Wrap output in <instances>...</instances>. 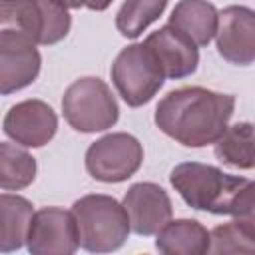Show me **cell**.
Masks as SVG:
<instances>
[{"label":"cell","mask_w":255,"mask_h":255,"mask_svg":"<svg viewBox=\"0 0 255 255\" xmlns=\"http://www.w3.org/2000/svg\"><path fill=\"white\" fill-rule=\"evenodd\" d=\"M235 98L199 86L171 90L155 108L157 128L185 147H203L227 128Z\"/></svg>","instance_id":"obj_1"},{"label":"cell","mask_w":255,"mask_h":255,"mask_svg":"<svg viewBox=\"0 0 255 255\" xmlns=\"http://www.w3.org/2000/svg\"><path fill=\"white\" fill-rule=\"evenodd\" d=\"M169 181L193 209L235 217L253 215L255 185L251 179L223 173L213 165L187 161L173 167Z\"/></svg>","instance_id":"obj_2"},{"label":"cell","mask_w":255,"mask_h":255,"mask_svg":"<svg viewBox=\"0 0 255 255\" xmlns=\"http://www.w3.org/2000/svg\"><path fill=\"white\" fill-rule=\"evenodd\" d=\"M68 8L56 0H0V36L56 44L70 32Z\"/></svg>","instance_id":"obj_3"},{"label":"cell","mask_w":255,"mask_h":255,"mask_svg":"<svg viewBox=\"0 0 255 255\" xmlns=\"http://www.w3.org/2000/svg\"><path fill=\"white\" fill-rule=\"evenodd\" d=\"M80 245L92 253L114 251L124 245L129 233V219L122 203L110 195H84L72 205Z\"/></svg>","instance_id":"obj_4"},{"label":"cell","mask_w":255,"mask_h":255,"mask_svg":"<svg viewBox=\"0 0 255 255\" xmlns=\"http://www.w3.org/2000/svg\"><path fill=\"white\" fill-rule=\"evenodd\" d=\"M62 112L74 129L94 133L112 128L118 122L120 110L108 84L88 76L68 86L62 98Z\"/></svg>","instance_id":"obj_5"},{"label":"cell","mask_w":255,"mask_h":255,"mask_svg":"<svg viewBox=\"0 0 255 255\" xmlns=\"http://www.w3.org/2000/svg\"><path fill=\"white\" fill-rule=\"evenodd\" d=\"M163 70L145 44L124 48L112 64V80L118 94L131 108L147 104L163 86Z\"/></svg>","instance_id":"obj_6"},{"label":"cell","mask_w":255,"mask_h":255,"mask_svg":"<svg viewBox=\"0 0 255 255\" xmlns=\"http://www.w3.org/2000/svg\"><path fill=\"white\" fill-rule=\"evenodd\" d=\"M143 161L141 143L129 133H108L86 151L88 173L104 183H120L131 177Z\"/></svg>","instance_id":"obj_7"},{"label":"cell","mask_w":255,"mask_h":255,"mask_svg":"<svg viewBox=\"0 0 255 255\" xmlns=\"http://www.w3.org/2000/svg\"><path fill=\"white\" fill-rule=\"evenodd\" d=\"M26 245L34 255H72L80 247L74 213L62 207L34 211L26 233Z\"/></svg>","instance_id":"obj_8"},{"label":"cell","mask_w":255,"mask_h":255,"mask_svg":"<svg viewBox=\"0 0 255 255\" xmlns=\"http://www.w3.org/2000/svg\"><path fill=\"white\" fill-rule=\"evenodd\" d=\"M217 52L231 64L247 66L255 58V14L245 6H229L217 14Z\"/></svg>","instance_id":"obj_9"},{"label":"cell","mask_w":255,"mask_h":255,"mask_svg":"<svg viewBox=\"0 0 255 255\" xmlns=\"http://www.w3.org/2000/svg\"><path fill=\"white\" fill-rule=\"evenodd\" d=\"M122 205L128 213L129 229L137 235H155L173 213L171 199L165 189L149 181L131 185L124 195Z\"/></svg>","instance_id":"obj_10"},{"label":"cell","mask_w":255,"mask_h":255,"mask_svg":"<svg viewBox=\"0 0 255 255\" xmlns=\"http://www.w3.org/2000/svg\"><path fill=\"white\" fill-rule=\"evenodd\" d=\"M58 129L56 112L42 100H24L12 106L4 118V131L26 147L46 145Z\"/></svg>","instance_id":"obj_11"},{"label":"cell","mask_w":255,"mask_h":255,"mask_svg":"<svg viewBox=\"0 0 255 255\" xmlns=\"http://www.w3.org/2000/svg\"><path fill=\"white\" fill-rule=\"evenodd\" d=\"M42 56L36 44L14 38L0 36V94H12L30 86L40 74Z\"/></svg>","instance_id":"obj_12"},{"label":"cell","mask_w":255,"mask_h":255,"mask_svg":"<svg viewBox=\"0 0 255 255\" xmlns=\"http://www.w3.org/2000/svg\"><path fill=\"white\" fill-rule=\"evenodd\" d=\"M143 44L153 52L167 78L179 80L191 76L197 68L199 62L197 46L169 24L149 34Z\"/></svg>","instance_id":"obj_13"},{"label":"cell","mask_w":255,"mask_h":255,"mask_svg":"<svg viewBox=\"0 0 255 255\" xmlns=\"http://www.w3.org/2000/svg\"><path fill=\"white\" fill-rule=\"evenodd\" d=\"M169 26L195 46H207L217 30V10L207 0H181L169 16Z\"/></svg>","instance_id":"obj_14"},{"label":"cell","mask_w":255,"mask_h":255,"mask_svg":"<svg viewBox=\"0 0 255 255\" xmlns=\"http://www.w3.org/2000/svg\"><path fill=\"white\" fill-rule=\"evenodd\" d=\"M155 247L165 255H203L209 249V231L197 219H169L157 231Z\"/></svg>","instance_id":"obj_15"},{"label":"cell","mask_w":255,"mask_h":255,"mask_svg":"<svg viewBox=\"0 0 255 255\" xmlns=\"http://www.w3.org/2000/svg\"><path fill=\"white\" fill-rule=\"evenodd\" d=\"M34 207L26 197L0 193V251L20 249L26 241Z\"/></svg>","instance_id":"obj_16"},{"label":"cell","mask_w":255,"mask_h":255,"mask_svg":"<svg viewBox=\"0 0 255 255\" xmlns=\"http://www.w3.org/2000/svg\"><path fill=\"white\" fill-rule=\"evenodd\" d=\"M253 145V126L249 122H237L225 128L223 133L215 139V155L231 167L251 169L255 163Z\"/></svg>","instance_id":"obj_17"},{"label":"cell","mask_w":255,"mask_h":255,"mask_svg":"<svg viewBox=\"0 0 255 255\" xmlns=\"http://www.w3.org/2000/svg\"><path fill=\"white\" fill-rule=\"evenodd\" d=\"M209 253H255V221L253 215L239 217L235 221L217 225L209 233Z\"/></svg>","instance_id":"obj_18"},{"label":"cell","mask_w":255,"mask_h":255,"mask_svg":"<svg viewBox=\"0 0 255 255\" xmlns=\"http://www.w3.org/2000/svg\"><path fill=\"white\" fill-rule=\"evenodd\" d=\"M36 177V159L14 143H0V187L18 191Z\"/></svg>","instance_id":"obj_19"},{"label":"cell","mask_w":255,"mask_h":255,"mask_svg":"<svg viewBox=\"0 0 255 255\" xmlns=\"http://www.w3.org/2000/svg\"><path fill=\"white\" fill-rule=\"evenodd\" d=\"M167 0H126L116 14V28L126 38H137L165 10Z\"/></svg>","instance_id":"obj_20"},{"label":"cell","mask_w":255,"mask_h":255,"mask_svg":"<svg viewBox=\"0 0 255 255\" xmlns=\"http://www.w3.org/2000/svg\"><path fill=\"white\" fill-rule=\"evenodd\" d=\"M110 4H112V0H86V2H84V6H86V8H90V10H96V12H102V10H106Z\"/></svg>","instance_id":"obj_21"},{"label":"cell","mask_w":255,"mask_h":255,"mask_svg":"<svg viewBox=\"0 0 255 255\" xmlns=\"http://www.w3.org/2000/svg\"><path fill=\"white\" fill-rule=\"evenodd\" d=\"M58 4H62L64 8H82L86 0H56Z\"/></svg>","instance_id":"obj_22"}]
</instances>
